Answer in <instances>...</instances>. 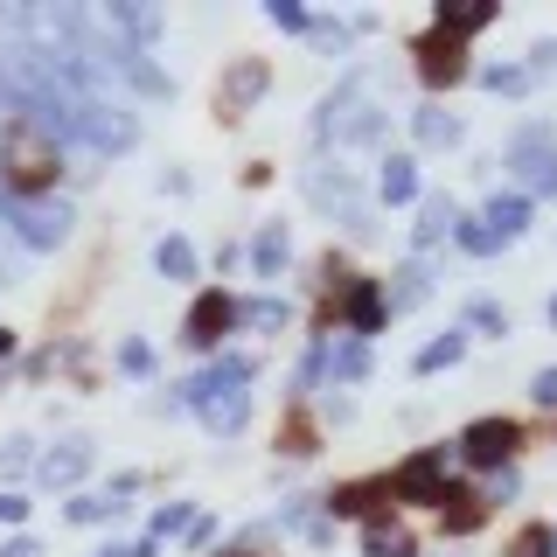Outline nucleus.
<instances>
[{"label": "nucleus", "instance_id": "obj_22", "mask_svg": "<svg viewBox=\"0 0 557 557\" xmlns=\"http://www.w3.org/2000/svg\"><path fill=\"white\" fill-rule=\"evenodd\" d=\"M0 356H8V335H0Z\"/></svg>", "mask_w": 557, "mask_h": 557}, {"label": "nucleus", "instance_id": "obj_10", "mask_svg": "<svg viewBox=\"0 0 557 557\" xmlns=\"http://www.w3.org/2000/svg\"><path fill=\"white\" fill-rule=\"evenodd\" d=\"M418 196V168L397 153V161H383V202H411Z\"/></svg>", "mask_w": 557, "mask_h": 557}, {"label": "nucleus", "instance_id": "obj_6", "mask_svg": "<svg viewBox=\"0 0 557 557\" xmlns=\"http://www.w3.org/2000/svg\"><path fill=\"white\" fill-rule=\"evenodd\" d=\"M425 77L432 84H446V77H460V35H432V42H425Z\"/></svg>", "mask_w": 557, "mask_h": 557}, {"label": "nucleus", "instance_id": "obj_11", "mask_svg": "<svg viewBox=\"0 0 557 557\" xmlns=\"http://www.w3.org/2000/svg\"><path fill=\"white\" fill-rule=\"evenodd\" d=\"M418 133H425L432 147H453V139H460V119L453 112H418Z\"/></svg>", "mask_w": 557, "mask_h": 557}, {"label": "nucleus", "instance_id": "obj_20", "mask_svg": "<svg viewBox=\"0 0 557 557\" xmlns=\"http://www.w3.org/2000/svg\"><path fill=\"white\" fill-rule=\"evenodd\" d=\"M536 405H550V411H557V370L536 376Z\"/></svg>", "mask_w": 557, "mask_h": 557}, {"label": "nucleus", "instance_id": "obj_8", "mask_svg": "<svg viewBox=\"0 0 557 557\" xmlns=\"http://www.w3.org/2000/svg\"><path fill=\"white\" fill-rule=\"evenodd\" d=\"M522 216H530V202H522V196H495V202H487V237H516L522 231Z\"/></svg>", "mask_w": 557, "mask_h": 557}, {"label": "nucleus", "instance_id": "obj_7", "mask_svg": "<svg viewBox=\"0 0 557 557\" xmlns=\"http://www.w3.org/2000/svg\"><path fill=\"white\" fill-rule=\"evenodd\" d=\"M258 91H265V70H258V63H237V77L216 91V104H223V112H237V104H251Z\"/></svg>", "mask_w": 557, "mask_h": 557}, {"label": "nucleus", "instance_id": "obj_14", "mask_svg": "<svg viewBox=\"0 0 557 557\" xmlns=\"http://www.w3.org/2000/svg\"><path fill=\"white\" fill-rule=\"evenodd\" d=\"M42 474H49V481H77V474H84V446H63V460H49Z\"/></svg>", "mask_w": 557, "mask_h": 557}, {"label": "nucleus", "instance_id": "obj_12", "mask_svg": "<svg viewBox=\"0 0 557 557\" xmlns=\"http://www.w3.org/2000/svg\"><path fill=\"white\" fill-rule=\"evenodd\" d=\"M153 265H161L168 278H188V272H196V258H188V244H161V251H153Z\"/></svg>", "mask_w": 557, "mask_h": 557}, {"label": "nucleus", "instance_id": "obj_15", "mask_svg": "<svg viewBox=\"0 0 557 557\" xmlns=\"http://www.w3.org/2000/svg\"><path fill=\"white\" fill-rule=\"evenodd\" d=\"M550 550H557L550 530H522V536H516V557H550Z\"/></svg>", "mask_w": 557, "mask_h": 557}, {"label": "nucleus", "instance_id": "obj_1", "mask_svg": "<svg viewBox=\"0 0 557 557\" xmlns=\"http://www.w3.org/2000/svg\"><path fill=\"white\" fill-rule=\"evenodd\" d=\"M0 168L22 188H49L57 182V133L35 126V119H14V133L0 139Z\"/></svg>", "mask_w": 557, "mask_h": 557}, {"label": "nucleus", "instance_id": "obj_18", "mask_svg": "<svg viewBox=\"0 0 557 557\" xmlns=\"http://www.w3.org/2000/svg\"><path fill=\"white\" fill-rule=\"evenodd\" d=\"M362 362H370V356H362V342H348V348H342V362H335V370H342V376H362Z\"/></svg>", "mask_w": 557, "mask_h": 557}, {"label": "nucleus", "instance_id": "obj_16", "mask_svg": "<svg viewBox=\"0 0 557 557\" xmlns=\"http://www.w3.org/2000/svg\"><path fill=\"white\" fill-rule=\"evenodd\" d=\"M348 313H356V321H362V327H370V321H376V313H383V300H376V293H370V286H362V293H356V300H348Z\"/></svg>", "mask_w": 557, "mask_h": 557}, {"label": "nucleus", "instance_id": "obj_3", "mask_svg": "<svg viewBox=\"0 0 557 557\" xmlns=\"http://www.w3.org/2000/svg\"><path fill=\"white\" fill-rule=\"evenodd\" d=\"M8 216L28 231V244H63V231H70V209H63V202H28V196H8Z\"/></svg>", "mask_w": 557, "mask_h": 557}, {"label": "nucleus", "instance_id": "obj_9", "mask_svg": "<svg viewBox=\"0 0 557 557\" xmlns=\"http://www.w3.org/2000/svg\"><path fill=\"white\" fill-rule=\"evenodd\" d=\"M440 467H446V453H425V460H411L405 474H397V495H432V487H440Z\"/></svg>", "mask_w": 557, "mask_h": 557}, {"label": "nucleus", "instance_id": "obj_19", "mask_svg": "<svg viewBox=\"0 0 557 557\" xmlns=\"http://www.w3.org/2000/svg\"><path fill=\"white\" fill-rule=\"evenodd\" d=\"M272 22H286V28H307V14L293 8V0H272Z\"/></svg>", "mask_w": 557, "mask_h": 557}, {"label": "nucleus", "instance_id": "obj_21", "mask_svg": "<svg viewBox=\"0 0 557 557\" xmlns=\"http://www.w3.org/2000/svg\"><path fill=\"white\" fill-rule=\"evenodd\" d=\"M14 133V119H8V98H0V139H8Z\"/></svg>", "mask_w": 557, "mask_h": 557}, {"label": "nucleus", "instance_id": "obj_17", "mask_svg": "<svg viewBox=\"0 0 557 557\" xmlns=\"http://www.w3.org/2000/svg\"><path fill=\"white\" fill-rule=\"evenodd\" d=\"M278 258H286V237H265V244H258V272H272Z\"/></svg>", "mask_w": 557, "mask_h": 557}, {"label": "nucleus", "instance_id": "obj_4", "mask_svg": "<svg viewBox=\"0 0 557 557\" xmlns=\"http://www.w3.org/2000/svg\"><path fill=\"white\" fill-rule=\"evenodd\" d=\"M231 300H223V293H202V300H196V313H188V342H196V348H209V342H216L223 335V327H231Z\"/></svg>", "mask_w": 557, "mask_h": 557}, {"label": "nucleus", "instance_id": "obj_5", "mask_svg": "<svg viewBox=\"0 0 557 557\" xmlns=\"http://www.w3.org/2000/svg\"><path fill=\"white\" fill-rule=\"evenodd\" d=\"M487 22H495V8H487V0H446V8H440V28L446 35H474Z\"/></svg>", "mask_w": 557, "mask_h": 557}, {"label": "nucleus", "instance_id": "obj_13", "mask_svg": "<svg viewBox=\"0 0 557 557\" xmlns=\"http://www.w3.org/2000/svg\"><path fill=\"white\" fill-rule=\"evenodd\" d=\"M460 356H467V335H446L440 348H425V356H418V370L432 376V370H440V362H460Z\"/></svg>", "mask_w": 557, "mask_h": 557}, {"label": "nucleus", "instance_id": "obj_2", "mask_svg": "<svg viewBox=\"0 0 557 557\" xmlns=\"http://www.w3.org/2000/svg\"><path fill=\"white\" fill-rule=\"evenodd\" d=\"M509 453H516V425H509V418H481V425L460 432V460H474V467H502Z\"/></svg>", "mask_w": 557, "mask_h": 557}]
</instances>
